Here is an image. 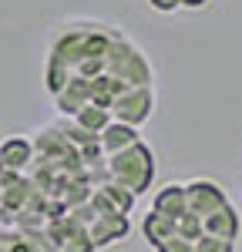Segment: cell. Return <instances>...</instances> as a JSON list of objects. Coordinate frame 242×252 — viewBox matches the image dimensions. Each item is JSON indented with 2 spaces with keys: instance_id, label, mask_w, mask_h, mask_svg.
I'll use <instances>...</instances> for the list:
<instances>
[{
  "instance_id": "8",
  "label": "cell",
  "mask_w": 242,
  "mask_h": 252,
  "mask_svg": "<svg viewBox=\"0 0 242 252\" xmlns=\"http://www.w3.org/2000/svg\"><path fill=\"white\" fill-rule=\"evenodd\" d=\"M98 141H101V148H104V155H115V152H124V148H131L138 141V128L111 118V125L98 135Z\"/></svg>"
},
{
  "instance_id": "4",
  "label": "cell",
  "mask_w": 242,
  "mask_h": 252,
  "mask_svg": "<svg viewBox=\"0 0 242 252\" xmlns=\"http://www.w3.org/2000/svg\"><path fill=\"white\" fill-rule=\"evenodd\" d=\"M185 195H188V212L205 219V215H212L215 209L222 205H229L225 202V192H222L219 182H209V178H199V182H192V185H185Z\"/></svg>"
},
{
  "instance_id": "17",
  "label": "cell",
  "mask_w": 242,
  "mask_h": 252,
  "mask_svg": "<svg viewBox=\"0 0 242 252\" xmlns=\"http://www.w3.org/2000/svg\"><path fill=\"white\" fill-rule=\"evenodd\" d=\"M155 10H161V14H172L175 7H179V0H148Z\"/></svg>"
},
{
  "instance_id": "6",
  "label": "cell",
  "mask_w": 242,
  "mask_h": 252,
  "mask_svg": "<svg viewBox=\"0 0 242 252\" xmlns=\"http://www.w3.org/2000/svg\"><path fill=\"white\" fill-rule=\"evenodd\" d=\"M54 101H58V108L64 111V115L74 118L84 104H91V78H78V74H71V81L54 94Z\"/></svg>"
},
{
  "instance_id": "5",
  "label": "cell",
  "mask_w": 242,
  "mask_h": 252,
  "mask_svg": "<svg viewBox=\"0 0 242 252\" xmlns=\"http://www.w3.org/2000/svg\"><path fill=\"white\" fill-rule=\"evenodd\" d=\"M128 215H98L91 225H88V235H91V242H94V249H101V246H111V242H118V239H124L128 235Z\"/></svg>"
},
{
  "instance_id": "7",
  "label": "cell",
  "mask_w": 242,
  "mask_h": 252,
  "mask_svg": "<svg viewBox=\"0 0 242 252\" xmlns=\"http://www.w3.org/2000/svg\"><path fill=\"white\" fill-rule=\"evenodd\" d=\"M239 212L232 209V205H222V209H215L212 215H205L202 219V229H205V235H215V239H229V242H236L239 239Z\"/></svg>"
},
{
  "instance_id": "1",
  "label": "cell",
  "mask_w": 242,
  "mask_h": 252,
  "mask_svg": "<svg viewBox=\"0 0 242 252\" xmlns=\"http://www.w3.org/2000/svg\"><path fill=\"white\" fill-rule=\"evenodd\" d=\"M108 175H111V182L124 185L128 192L141 195L155 178V155L148 152V145L135 141L131 148L108 155Z\"/></svg>"
},
{
  "instance_id": "9",
  "label": "cell",
  "mask_w": 242,
  "mask_h": 252,
  "mask_svg": "<svg viewBox=\"0 0 242 252\" xmlns=\"http://www.w3.org/2000/svg\"><path fill=\"white\" fill-rule=\"evenodd\" d=\"M0 158L10 172H27V165L34 161V141L27 138H7L0 145Z\"/></svg>"
},
{
  "instance_id": "13",
  "label": "cell",
  "mask_w": 242,
  "mask_h": 252,
  "mask_svg": "<svg viewBox=\"0 0 242 252\" xmlns=\"http://www.w3.org/2000/svg\"><path fill=\"white\" fill-rule=\"evenodd\" d=\"M98 189L111 198V205H115L121 215L131 212V205H135V198H138L135 192H128V189H124V185H118V182H104V185H98Z\"/></svg>"
},
{
  "instance_id": "19",
  "label": "cell",
  "mask_w": 242,
  "mask_h": 252,
  "mask_svg": "<svg viewBox=\"0 0 242 252\" xmlns=\"http://www.w3.org/2000/svg\"><path fill=\"white\" fill-rule=\"evenodd\" d=\"M7 172H10V168H7V165H3V158H0V178H3Z\"/></svg>"
},
{
  "instance_id": "2",
  "label": "cell",
  "mask_w": 242,
  "mask_h": 252,
  "mask_svg": "<svg viewBox=\"0 0 242 252\" xmlns=\"http://www.w3.org/2000/svg\"><path fill=\"white\" fill-rule=\"evenodd\" d=\"M104 74H111L115 81H124V84H151L155 81V71H151L148 58L121 34H115L111 47H108Z\"/></svg>"
},
{
  "instance_id": "11",
  "label": "cell",
  "mask_w": 242,
  "mask_h": 252,
  "mask_svg": "<svg viewBox=\"0 0 242 252\" xmlns=\"http://www.w3.org/2000/svg\"><path fill=\"white\" fill-rule=\"evenodd\" d=\"M155 212L172 215V219H182L188 212V195H185V185H165L158 195H155Z\"/></svg>"
},
{
  "instance_id": "18",
  "label": "cell",
  "mask_w": 242,
  "mask_h": 252,
  "mask_svg": "<svg viewBox=\"0 0 242 252\" xmlns=\"http://www.w3.org/2000/svg\"><path fill=\"white\" fill-rule=\"evenodd\" d=\"M205 3H209V0H179V7H188V10H199Z\"/></svg>"
},
{
  "instance_id": "15",
  "label": "cell",
  "mask_w": 242,
  "mask_h": 252,
  "mask_svg": "<svg viewBox=\"0 0 242 252\" xmlns=\"http://www.w3.org/2000/svg\"><path fill=\"white\" fill-rule=\"evenodd\" d=\"M195 252H232V242L215 239V235H202V239H195Z\"/></svg>"
},
{
  "instance_id": "10",
  "label": "cell",
  "mask_w": 242,
  "mask_h": 252,
  "mask_svg": "<svg viewBox=\"0 0 242 252\" xmlns=\"http://www.w3.org/2000/svg\"><path fill=\"white\" fill-rule=\"evenodd\" d=\"M141 232H145V239L158 249L165 239H172V235H179V219H172V215H161V212H151L145 215V222H141Z\"/></svg>"
},
{
  "instance_id": "3",
  "label": "cell",
  "mask_w": 242,
  "mask_h": 252,
  "mask_svg": "<svg viewBox=\"0 0 242 252\" xmlns=\"http://www.w3.org/2000/svg\"><path fill=\"white\" fill-rule=\"evenodd\" d=\"M111 118L115 121H124V125H145L151 111H155V91L151 84H135V88H124L115 101H111Z\"/></svg>"
},
{
  "instance_id": "16",
  "label": "cell",
  "mask_w": 242,
  "mask_h": 252,
  "mask_svg": "<svg viewBox=\"0 0 242 252\" xmlns=\"http://www.w3.org/2000/svg\"><path fill=\"white\" fill-rule=\"evenodd\" d=\"M158 252H195V242L185 239V235H172V239H165L158 246Z\"/></svg>"
},
{
  "instance_id": "12",
  "label": "cell",
  "mask_w": 242,
  "mask_h": 252,
  "mask_svg": "<svg viewBox=\"0 0 242 252\" xmlns=\"http://www.w3.org/2000/svg\"><path fill=\"white\" fill-rule=\"evenodd\" d=\"M74 121H78L84 131H91V135H101V131L111 125V111H108V108H98V104H84L78 115H74Z\"/></svg>"
},
{
  "instance_id": "14",
  "label": "cell",
  "mask_w": 242,
  "mask_h": 252,
  "mask_svg": "<svg viewBox=\"0 0 242 252\" xmlns=\"http://www.w3.org/2000/svg\"><path fill=\"white\" fill-rule=\"evenodd\" d=\"M179 235L192 239V242H195V239H202V235H205V229H202V219H199V215H192V212H185V215L179 219Z\"/></svg>"
},
{
  "instance_id": "20",
  "label": "cell",
  "mask_w": 242,
  "mask_h": 252,
  "mask_svg": "<svg viewBox=\"0 0 242 252\" xmlns=\"http://www.w3.org/2000/svg\"><path fill=\"white\" fill-rule=\"evenodd\" d=\"M0 202H3V189H0Z\"/></svg>"
}]
</instances>
